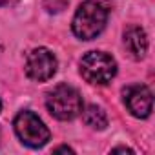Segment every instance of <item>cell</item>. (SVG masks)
Listing matches in <instances>:
<instances>
[{"instance_id": "1", "label": "cell", "mask_w": 155, "mask_h": 155, "mask_svg": "<svg viewBox=\"0 0 155 155\" xmlns=\"http://www.w3.org/2000/svg\"><path fill=\"white\" fill-rule=\"evenodd\" d=\"M113 0H84L73 17V33L81 40H91L102 33Z\"/></svg>"}, {"instance_id": "2", "label": "cell", "mask_w": 155, "mask_h": 155, "mask_svg": "<svg viewBox=\"0 0 155 155\" xmlns=\"http://www.w3.org/2000/svg\"><path fill=\"white\" fill-rule=\"evenodd\" d=\"M46 106L49 113L58 120H73L81 115L84 108L81 93L68 84H58L57 88H53L48 93Z\"/></svg>"}, {"instance_id": "3", "label": "cell", "mask_w": 155, "mask_h": 155, "mask_svg": "<svg viewBox=\"0 0 155 155\" xmlns=\"http://www.w3.org/2000/svg\"><path fill=\"white\" fill-rule=\"evenodd\" d=\"M117 73V62L104 51H90L81 60V75L90 84L104 86Z\"/></svg>"}, {"instance_id": "4", "label": "cell", "mask_w": 155, "mask_h": 155, "mask_svg": "<svg viewBox=\"0 0 155 155\" xmlns=\"http://www.w3.org/2000/svg\"><path fill=\"white\" fill-rule=\"evenodd\" d=\"M15 131L22 144L29 148H42L51 137L48 126L33 111H20L15 117Z\"/></svg>"}, {"instance_id": "5", "label": "cell", "mask_w": 155, "mask_h": 155, "mask_svg": "<svg viewBox=\"0 0 155 155\" xmlns=\"http://www.w3.org/2000/svg\"><path fill=\"white\" fill-rule=\"evenodd\" d=\"M57 73V57L48 48L33 49L26 58V75L31 81L46 82Z\"/></svg>"}, {"instance_id": "6", "label": "cell", "mask_w": 155, "mask_h": 155, "mask_svg": "<svg viewBox=\"0 0 155 155\" xmlns=\"http://www.w3.org/2000/svg\"><path fill=\"white\" fill-rule=\"evenodd\" d=\"M124 104L128 111L137 119L150 117L153 110V97L148 86L144 84H131L124 90Z\"/></svg>"}, {"instance_id": "7", "label": "cell", "mask_w": 155, "mask_h": 155, "mask_svg": "<svg viewBox=\"0 0 155 155\" xmlns=\"http://www.w3.org/2000/svg\"><path fill=\"white\" fill-rule=\"evenodd\" d=\"M124 46L128 49V53L135 58L140 60L144 58L146 51H148V37L144 33L142 28L139 26H131L124 31Z\"/></svg>"}, {"instance_id": "8", "label": "cell", "mask_w": 155, "mask_h": 155, "mask_svg": "<svg viewBox=\"0 0 155 155\" xmlns=\"http://www.w3.org/2000/svg\"><path fill=\"white\" fill-rule=\"evenodd\" d=\"M81 113H82L84 122H86L90 128H93V130H104V128L108 126V117H106L104 110L99 108V106H95V104L82 108Z\"/></svg>"}, {"instance_id": "9", "label": "cell", "mask_w": 155, "mask_h": 155, "mask_svg": "<svg viewBox=\"0 0 155 155\" xmlns=\"http://www.w3.org/2000/svg\"><path fill=\"white\" fill-rule=\"evenodd\" d=\"M42 6L48 13H60L68 6V0H42Z\"/></svg>"}, {"instance_id": "10", "label": "cell", "mask_w": 155, "mask_h": 155, "mask_svg": "<svg viewBox=\"0 0 155 155\" xmlns=\"http://www.w3.org/2000/svg\"><path fill=\"white\" fill-rule=\"evenodd\" d=\"M18 0H0V8H13L17 6Z\"/></svg>"}, {"instance_id": "11", "label": "cell", "mask_w": 155, "mask_h": 155, "mask_svg": "<svg viewBox=\"0 0 155 155\" xmlns=\"http://www.w3.org/2000/svg\"><path fill=\"white\" fill-rule=\"evenodd\" d=\"M55 151H71V153H73V150L68 148V146H58V148H55Z\"/></svg>"}, {"instance_id": "12", "label": "cell", "mask_w": 155, "mask_h": 155, "mask_svg": "<svg viewBox=\"0 0 155 155\" xmlns=\"http://www.w3.org/2000/svg\"><path fill=\"white\" fill-rule=\"evenodd\" d=\"M113 151H130V153H131V150H130V148H115Z\"/></svg>"}, {"instance_id": "13", "label": "cell", "mask_w": 155, "mask_h": 155, "mask_svg": "<svg viewBox=\"0 0 155 155\" xmlns=\"http://www.w3.org/2000/svg\"><path fill=\"white\" fill-rule=\"evenodd\" d=\"M0 111H2V102H0Z\"/></svg>"}]
</instances>
